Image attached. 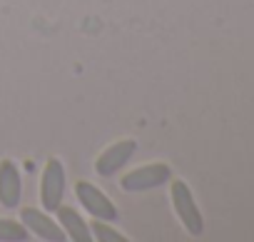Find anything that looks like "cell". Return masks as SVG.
I'll return each instance as SVG.
<instances>
[{"label":"cell","mask_w":254,"mask_h":242,"mask_svg":"<svg viewBox=\"0 0 254 242\" xmlns=\"http://www.w3.org/2000/svg\"><path fill=\"white\" fill-rule=\"evenodd\" d=\"M172 207L180 217V222L185 225V230L194 237H199L204 232V220H202V212L194 202V195L190 190V185L185 180H175L172 182Z\"/></svg>","instance_id":"1"},{"label":"cell","mask_w":254,"mask_h":242,"mask_svg":"<svg viewBox=\"0 0 254 242\" xmlns=\"http://www.w3.org/2000/svg\"><path fill=\"white\" fill-rule=\"evenodd\" d=\"M172 170L165 162H152V165H142L137 170H130L120 177V187L125 192H147L155 190L165 182H170Z\"/></svg>","instance_id":"2"},{"label":"cell","mask_w":254,"mask_h":242,"mask_svg":"<svg viewBox=\"0 0 254 242\" xmlns=\"http://www.w3.org/2000/svg\"><path fill=\"white\" fill-rule=\"evenodd\" d=\"M63 197H65V167H63V162L58 158H50L45 162V170H43V177H40L43 210L55 212L63 205Z\"/></svg>","instance_id":"3"},{"label":"cell","mask_w":254,"mask_h":242,"mask_svg":"<svg viewBox=\"0 0 254 242\" xmlns=\"http://www.w3.org/2000/svg\"><path fill=\"white\" fill-rule=\"evenodd\" d=\"M75 195H77V202L82 205V210H87L92 217L105 220V222H117V217H120L117 207H115L112 200H110L100 187H95L92 182L77 180V182H75Z\"/></svg>","instance_id":"4"},{"label":"cell","mask_w":254,"mask_h":242,"mask_svg":"<svg viewBox=\"0 0 254 242\" xmlns=\"http://www.w3.org/2000/svg\"><path fill=\"white\" fill-rule=\"evenodd\" d=\"M137 153V143L132 138H125V140H117L112 143L110 148H105L97 160H95V172L100 177H112L117 175V170H122L127 162L132 160V155Z\"/></svg>","instance_id":"5"},{"label":"cell","mask_w":254,"mask_h":242,"mask_svg":"<svg viewBox=\"0 0 254 242\" xmlns=\"http://www.w3.org/2000/svg\"><path fill=\"white\" fill-rule=\"evenodd\" d=\"M20 222L35 235V237H40V240H45V242H63V240H67V235H65V230L60 227V222H55L48 212H43V210H35V207H23L20 210Z\"/></svg>","instance_id":"6"},{"label":"cell","mask_w":254,"mask_h":242,"mask_svg":"<svg viewBox=\"0 0 254 242\" xmlns=\"http://www.w3.org/2000/svg\"><path fill=\"white\" fill-rule=\"evenodd\" d=\"M23 200V177L13 160H0V205L15 210Z\"/></svg>","instance_id":"7"},{"label":"cell","mask_w":254,"mask_h":242,"mask_svg":"<svg viewBox=\"0 0 254 242\" xmlns=\"http://www.w3.org/2000/svg\"><path fill=\"white\" fill-rule=\"evenodd\" d=\"M55 215H58V222H60V227L65 230L67 240H72V242H92L90 225L77 215V210H72V207H67V205H60V207L55 210Z\"/></svg>","instance_id":"8"},{"label":"cell","mask_w":254,"mask_h":242,"mask_svg":"<svg viewBox=\"0 0 254 242\" xmlns=\"http://www.w3.org/2000/svg\"><path fill=\"white\" fill-rule=\"evenodd\" d=\"M28 237H30V230L23 222L0 217V242H25Z\"/></svg>","instance_id":"9"},{"label":"cell","mask_w":254,"mask_h":242,"mask_svg":"<svg viewBox=\"0 0 254 242\" xmlns=\"http://www.w3.org/2000/svg\"><path fill=\"white\" fill-rule=\"evenodd\" d=\"M90 232H92V240H97V242H130L122 232H117L115 227H110V222H105V220H92V225H90Z\"/></svg>","instance_id":"10"}]
</instances>
